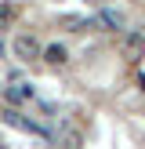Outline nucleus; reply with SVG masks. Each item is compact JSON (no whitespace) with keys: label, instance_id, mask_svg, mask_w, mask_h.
Masks as SVG:
<instances>
[{"label":"nucleus","instance_id":"1","mask_svg":"<svg viewBox=\"0 0 145 149\" xmlns=\"http://www.w3.org/2000/svg\"><path fill=\"white\" fill-rule=\"evenodd\" d=\"M11 51H14V58H18V62H36V58L44 55V44L36 40L33 33H14V40H11Z\"/></svg>","mask_w":145,"mask_h":149},{"label":"nucleus","instance_id":"2","mask_svg":"<svg viewBox=\"0 0 145 149\" xmlns=\"http://www.w3.org/2000/svg\"><path fill=\"white\" fill-rule=\"evenodd\" d=\"M94 26L105 29V33H123V29H127V18H123V11H116V7H102V11L94 15Z\"/></svg>","mask_w":145,"mask_h":149},{"label":"nucleus","instance_id":"3","mask_svg":"<svg viewBox=\"0 0 145 149\" xmlns=\"http://www.w3.org/2000/svg\"><path fill=\"white\" fill-rule=\"evenodd\" d=\"M33 98V87L26 84V80H11V84L4 87V102H14V106H22V102Z\"/></svg>","mask_w":145,"mask_h":149},{"label":"nucleus","instance_id":"4","mask_svg":"<svg viewBox=\"0 0 145 149\" xmlns=\"http://www.w3.org/2000/svg\"><path fill=\"white\" fill-rule=\"evenodd\" d=\"M142 55H145V36L142 33H127L123 36V58L127 62H138Z\"/></svg>","mask_w":145,"mask_h":149},{"label":"nucleus","instance_id":"5","mask_svg":"<svg viewBox=\"0 0 145 149\" xmlns=\"http://www.w3.org/2000/svg\"><path fill=\"white\" fill-rule=\"evenodd\" d=\"M40 58H44V62H47V65H65V62H69V51H65L62 44H47Z\"/></svg>","mask_w":145,"mask_h":149},{"label":"nucleus","instance_id":"6","mask_svg":"<svg viewBox=\"0 0 145 149\" xmlns=\"http://www.w3.org/2000/svg\"><path fill=\"white\" fill-rule=\"evenodd\" d=\"M62 29H69V33H84L87 26H91V18H84V15H62V22H58Z\"/></svg>","mask_w":145,"mask_h":149},{"label":"nucleus","instance_id":"7","mask_svg":"<svg viewBox=\"0 0 145 149\" xmlns=\"http://www.w3.org/2000/svg\"><path fill=\"white\" fill-rule=\"evenodd\" d=\"M58 142H65V146H84V135H80L72 124H62V131H58Z\"/></svg>","mask_w":145,"mask_h":149},{"label":"nucleus","instance_id":"8","mask_svg":"<svg viewBox=\"0 0 145 149\" xmlns=\"http://www.w3.org/2000/svg\"><path fill=\"white\" fill-rule=\"evenodd\" d=\"M14 15H18V11H14V4H0V29H7V26H11V22H14Z\"/></svg>","mask_w":145,"mask_h":149}]
</instances>
